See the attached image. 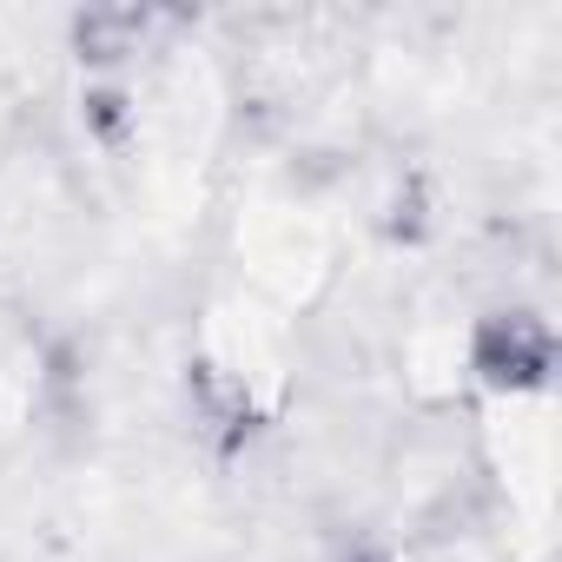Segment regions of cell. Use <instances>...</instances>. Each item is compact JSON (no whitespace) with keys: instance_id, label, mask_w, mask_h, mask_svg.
<instances>
[{"instance_id":"obj_1","label":"cell","mask_w":562,"mask_h":562,"mask_svg":"<svg viewBox=\"0 0 562 562\" xmlns=\"http://www.w3.org/2000/svg\"><path fill=\"white\" fill-rule=\"evenodd\" d=\"M463 371L496 397L549 391V378H555V325H549V312L522 305V299H503V305L476 312L470 331H463Z\"/></svg>"},{"instance_id":"obj_2","label":"cell","mask_w":562,"mask_h":562,"mask_svg":"<svg viewBox=\"0 0 562 562\" xmlns=\"http://www.w3.org/2000/svg\"><path fill=\"white\" fill-rule=\"evenodd\" d=\"M166 34V21L133 0H100V8H74L60 21V54L87 74V80H120L139 54H153V41Z\"/></svg>"},{"instance_id":"obj_3","label":"cell","mask_w":562,"mask_h":562,"mask_svg":"<svg viewBox=\"0 0 562 562\" xmlns=\"http://www.w3.org/2000/svg\"><path fill=\"white\" fill-rule=\"evenodd\" d=\"M74 126L93 153H126L139 133V93L126 80H87L74 93Z\"/></svg>"},{"instance_id":"obj_4","label":"cell","mask_w":562,"mask_h":562,"mask_svg":"<svg viewBox=\"0 0 562 562\" xmlns=\"http://www.w3.org/2000/svg\"><path fill=\"white\" fill-rule=\"evenodd\" d=\"M378 238H384L391 251H424V245L437 238V186H430L424 166H411V172L391 186V199H384V212H378Z\"/></svg>"}]
</instances>
